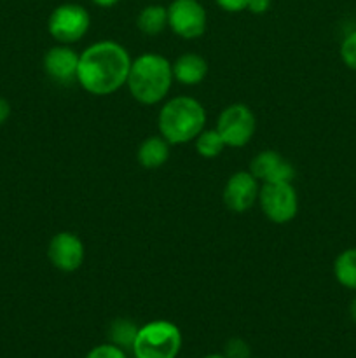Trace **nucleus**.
I'll return each mask as SVG.
<instances>
[{"instance_id": "1", "label": "nucleus", "mask_w": 356, "mask_h": 358, "mask_svg": "<svg viewBox=\"0 0 356 358\" xmlns=\"http://www.w3.org/2000/svg\"><path fill=\"white\" fill-rule=\"evenodd\" d=\"M131 62L128 49L119 42H94L80 52L77 83L87 93L107 96L124 86Z\"/></svg>"}, {"instance_id": "27", "label": "nucleus", "mask_w": 356, "mask_h": 358, "mask_svg": "<svg viewBox=\"0 0 356 358\" xmlns=\"http://www.w3.org/2000/svg\"><path fill=\"white\" fill-rule=\"evenodd\" d=\"M202 358H227L225 355H220V353H212V355H206Z\"/></svg>"}, {"instance_id": "21", "label": "nucleus", "mask_w": 356, "mask_h": 358, "mask_svg": "<svg viewBox=\"0 0 356 358\" xmlns=\"http://www.w3.org/2000/svg\"><path fill=\"white\" fill-rule=\"evenodd\" d=\"M227 358H250V348L241 339H230L225 346Z\"/></svg>"}, {"instance_id": "4", "label": "nucleus", "mask_w": 356, "mask_h": 358, "mask_svg": "<svg viewBox=\"0 0 356 358\" xmlns=\"http://www.w3.org/2000/svg\"><path fill=\"white\" fill-rule=\"evenodd\" d=\"M180 350V329L173 322L154 320L138 327L131 352L135 358H177Z\"/></svg>"}, {"instance_id": "25", "label": "nucleus", "mask_w": 356, "mask_h": 358, "mask_svg": "<svg viewBox=\"0 0 356 358\" xmlns=\"http://www.w3.org/2000/svg\"><path fill=\"white\" fill-rule=\"evenodd\" d=\"M91 2L98 7H112L115 6V3L121 2V0H91Z\"/></svg>"}, {"instance_id": "14", "label": "nucleus", "mask_w": 356, "mask_h": 358, "mask_svg": "<svg viewBox=\"0 0 356 358\" xmlns=\"http://www.w3.org/2000/svg\"><path fill=\"white\" fill-rule=\"evenodd\" d=\"M138 163L147 170H157L163 166L170 157V142L163 138L161 135L149 136L138 147Z\"/></svg>"}, {"instance_id": "22", "label": "nucleus", "mask_w": 356, "mask_h": 358, "mask_svg": "<svg viewBox=\"0 0 356 358\" xmlns=\"http://www.w3.org/2000/svg\"><path fill=\"white\" fill-rule=\"evenodd\" d=\"M215 2L227 13H241L248 7V0H215Z\"/></svg>"}, {"instance_id": "9", "label": "nucleus", "mask_w": 356, "mask_h": 358, "mask_svg": "<svg viewBox=\"0 0 356 358\" xmlns=\"http://www.w3.org/2000/svg\"><path fill=\"white\" fill-rule=\"evenodd\" d=\"M49 262L63 273H73L84 262V243L77 234L61 231L54 234L47 247Z\"/></svg>"}, {"instance_id": "3", "label": "nucleus", "mask_w": 356, "mask_h": 358, "mask_svg": "<svg viewBox=\"0 0 356 358\" xmlns=\"http://www.w3.org/2000/svg\"><path fill=\"white\" fill-rule=\"evenodd\" d=\"M206 110L192 96H177L168 100L157 115V128L170 145H181L195 140L205 129Z\"/></svg>"}, {"instance_id": "19", "label": "nucleus", "mask_w": 356, "mask_h": 358, "mask_svg": "<svg viewBox=\"0 0 356 358\" xmlns=\"http://www.w3.org/2000/svg\"><path fill=\"white\" fill-rule=\"evenodd\" d=\"M341 58L351 70H356V30L351 31L341 44Z\"/></svg>"}, {"instance_id": "13", "label": "nucleus", "mask_w": 356, "mask_h": 358, "mask_svg": "<svg viewBox=\"0 0 356 358\" xmlns=\"http://www.w3.org/2000/svg\"><path fill=\"white\" fill-rule=\"evenodd\" d=\"M171 69H173V79L184 86H198L208 76V62L195 52H185L178 56L175 63H171Z\"/></svg>"}, {"instance_id": "5", "label": "nucleus", "mask_w": 356, "mask_h": 358, "mask_svg": "<svg viewBox=\"0 0 356 358\" xmlns=\"http://www.w3.org/2000/svg\"><path fill=\"white\" fill-rule=\"evenodd\" d=\"M215 129L220 133L227 147L239 149L253 138L257 119L248 105L232 103L220 112Z\"/></svg>"}, {"instance_id": "17", "label": "nucleus", "mask_w": 356, "mask_h": 358, "mask_svg": "<svg viewBox=\"0 0 356 358\" xmlns=\"http://www.w3.org/2000/svg\"><path fill=\"white\" fill-rule=\"evenodd\" d=\"M195 150L201 157L206 159H213V157L220 156L225 149V142L222 140L220 133L216 129H202L198 136H195Z\"/></svg>"}, {"instance_id": "2", "label": "nucleus", "mask_w": 356, "mask_h": 358, "mask_svg": "<svg viewBox=\"0 0 356 358\" xmlns=\"http://www.w3.org/2000/svg\"><path fill=\"white\" fill-rule=\"evenodd\" d=\"M171 83V63L156 52H145L131 62L126 86L136 101L143 105H156L170 93Z\"/></svg>"}, {"instance_id": "20", "label": "nucleus", "mask_w": 356, "mask_h": 358, "mask_svg": "<svg viewBox=\"0 0 356 358\" xmlns=\"http://www.w3.org/2000/svg\"><path fill=\"white\" fill-rule=\"evenodd\" d=\"M86 358H128L126 352L122 348H119L114 343H105V345L94 346Z\"/></svg>"}, {"instance_id": "10", "label": "nucleus", "mask_w": 356, "mask_h": 358, "mask_svg": "<svg viewBox=\"0 0 356 358\" xmlns=\"http://www.w3.org/2000/svg\"><path fill=\"white\" fill-rule=\"evenodd\" d=\"M260 182L250 171H236L223 187V203L230 212L243 213L258 201Z\"/></svg>"}, {"instance_id": "26", "label": "nucleus", "mask_w": 356, "mask_h": 358, "mask_svg": "<svg viewBox=\"0 0 356 358\" xmlns=\"http://www.w3.org/2000/svg\"><path fill=\"white\" fill-rule=\"evenodd\" d=\"M349 317H351V320L356 324V297L351 301V304H349Z\"/></svg>"}, {"instance_id": "8", "label": "nucleus", "mask_w": 356, "mask_h": 358, "mask_svg": "<svg viewBox=\"0 0 356 358\" xmlns=\"http://www.w3.org/2000/svg\"><path fill=\"white\" fill-rule=\"evenodd\" d=\"M168 27L175 35L192 41L206 31V10L199 0H173L168 7Z\"/></svg>"}, {"instance_id": "24", "label": "nucleus", "mask_w": 356, "mask_h": 358, "mask_svg": "<svg viewBox=\"0 0 356 358\" xmlns=\"http://www.w3.org/2000/svg\"><path fill=\"white\" fill-rule=\"evenodd\" d=\"M9 115H10L9 101L3 100V98H0V126H2L7 119H9Z\"/></svg>"}, {"instance_id": "11", "label": "nucleus", "mask_w": 356, "mask_h": 358, "mask_svg": "<svg viewBox=\"0 0 356 358\" xmlns=\"http://www.w3.org/2000/svg\"><path fill=\"white\" fill-rule=\"evenodd\" d=\"M250 173L262 184H281L293 180L295 168L276 150H264L251 159Z\"/></svg>"}, {"instance_id": "7", "label": "nucleus", "mask_w": 356, "mask_h": 358, "mask_svg": "<svg viewBox=\"0 0 356 358\" xmlns=\"http://www.w3.org/2000/svg\"><path fill=\"white\" fill-rule=\"evenodd\" d=\"M258 203L264 215L272 224H288L299 212V196L292 182L281 184H262Z\"/></svg>"}, {"instance_id": "12", "label": "nucleus", "mask_w": 356, "mask_h": 358, "mask_svg": "<svg viewBox=\"0 0 356 358\" xmlns=\"http://www.w3.org/2000/svg\"><path fill=\"white\" fill-rule=\"evenodd\" d=\"M79 58L80 55H77V51H73L66 44L54 45L45 52L44 70L49 79L66 86V84H72L77 80Z\"/></svg>"}, {"instance_id": "18", "label": "nucleus", "mask_w": 356, "mask_h": 358, "mask_svg": "<svg viewBox=\"0 0 356 358\" xmlns=\"http://www.w3.org/2000/svg\"><path fill=\"white\" fill-rule=\"evenodd\" d=\"M136 332H138V327L128 318H117V320L112 322L110 329H108V336H110L112 343L122 350L133 348Z\"/></svg>"}, {"instance_id": "15", "label": "nucleus", "mask_w": 356, "mask_h": 358, "mask_svg": "<svg viewBox=\"0 0 356 358\" xmlns=\"http://www.w3.org/2000/svg\"><path fill=\"white\" fill-rule=\"evenodd\" d=\"M140 31L145 35H159L168 27V9L163 6H147L136 20Z\"/></svg>"}, {"instance_id": "16", "label": "nucleus", "mask_w": 356, "mask_h": 358, "mask_svg": "<svg viewBox=\"0 0 356 358\" xmlns=\"http://www.w3.org/2000/svg\"><path fill=\"white\" fill-rule=\"evenodd\" d=\"M334 275L342 287L356 290V248H348L337 255L334 262Z\"/></svg>"}, {"instance_id": "23", "label": "nucleus", "mask_w": 356, "mask_h": 358, "mask_svg": "<svg viewBox=\"0 0 356 358\" xmlns=\"http://www.w3.org/2000/svg\"><path fill=\"white\" fill-rule=\"evenodd\" d=\"M271 7V0H248L246 9L253 14H265Z\"/></svg>"}, {"instance_id": "6", "label": "nucleus", "mask_w": 356, "mask_h": 358, "mask_svg": "<svg viewBox=\"0 0 356 358\" xmlns=\"http://www.w3.org/2000/svg\"><path fill=\"white\" fill-rule=\"evenodd\" d=\"M91 16L79 3H61L51 13L47 21V30L59 44L79 42L87 34Z\"/></svg>"}]
</instances>
